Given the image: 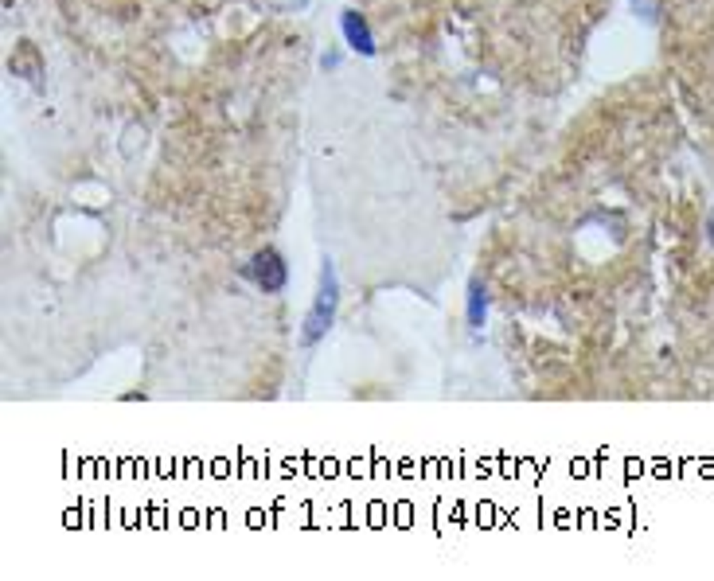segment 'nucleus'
I'll list each match as a JSON object with an SVG mask.
<instances>
[{
	"mask_svg": "<svg viewBox=\"0 0 714 581\" xmlns=\"http://www.w3.org/2000/svg\"><path fill=\"white\" fill-rule=\"evenodd\" d=\"M246 277L254 281V285L261 289V293H281L289 281V265L285 258H281L273 246H266V250H258L250 258V265H246Z\"/></svg>",
	"mask_w": 714,
	"mask_h": 581,
	"instance_id": "nucleus-2",
	"label": "nucleus"
},
{
	"mask_svg": "<svg viewBox=\"0 0 714 581\" xmlns=\"http://www.w3.org/2000/svg\"><path fill=\"white\" fill-rule=\"evenodd\" d=\"M706 230H710V242H714V219H710V223H706Z\"/></svg>",
	"mask_w": 714,
	"mask_h": 581,
	"instance_id": "nucleus-6",
	"label": "nucleus"
},
{
	"mask_svg": "<svg viewBox=\"0 0 714 581\" xmlns=\"http://www.w3.org/2000/svg\"><path fill=\"white\" fill-rule=\"evenodd\" d=\"M464 316H469V328L480 332L484 328V316H488V293L480 281H469V308H464Z\"/></svg>",
	"mask_w": 714,
	"mask_h": 581,
	"instance_id": "nucleus-4",
	"label": "nucleus"
},
{
	"mask_svg": "<svg viewBox=\"0 0 714 581\" xmlns=\"http://www.w3.org/2000/svg\"><path fill=\"white\" fill-rule=\"evenodd\" d=\"M340 32H344V43L347 51H355V55H375V35H371L367 20H363V12L355 8H344L340 12Z\"/></svg>",
	"mask_w": 714,
	"mask_h": 581,
	"instance_id": "nucleus-3",
	"label": "nucleus"
},
{
	"mask_svg": "<svg viewBox=\"0 0 714 581\" xmlns=\"http://www.w3.org/2000/svg\"><path fill=\"white\" fill-rule=\"evenodd\" d=\"M336 308H340V281H336V265L332 258L320 261V289H316V301H312L309 316H304V328H301V344L312 347L324 339V332L332 328L336 320Z\"/></svg>",
	"mask_w": 714,
	"mask_h": 581,
	"instance_id": "nucleus-1",
	"label": "nucleus"
},
{
	"mask_svg": "<svg viewBox=\"0 0 714 581\" xmlns=\"http://www.w3.org/2000/svg\"><path fill=\"white\" fill-rule=\"evenodd\" d=\"M320 67H328V70L340 67V55H324V59H320Z\"/></svg>",
	"mask_w": 714,
	"mask_h": 581,
	"instance_id": "nucleus-5",
	"label": "nucleus"
}]
</instances>
